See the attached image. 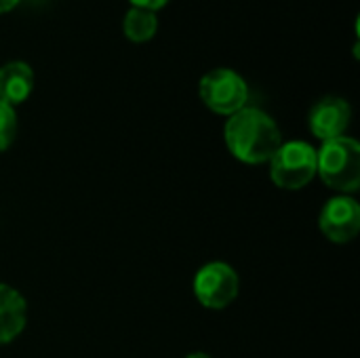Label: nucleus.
I'll return each instance as SVG.
<instances>
[{"label": "nucleus", "mask_w": 360, "mask_h": 358, "mask_svg": "<svg viewBox=\"0 0 360 358\" xmlns=\"http://www.w3.org/2000/svg\"><path fill=\"white\" fill-rule=\"evenodd\" d=\"M224 139L230 154L245 165H262L283 143V133L276 120L259 108H243L228 116Z\"/></svg>", "instance_id": "f257e3e1"}, {"label": "nucleus", "mask_w": 360, "mask_h": 358, "mask_svg": "<svg viewBox=\"0 0 360 358\" xmlns=\"http://www.w3.org/2000/svg\"><path fill=\"white\" fill-rule=\"evenodd\" d=\"M316 175L327 188L352 194L360 188V146L352 137H338L323 141L316 150Z\"/></svg>", "instance_id": "f03ea898"}, {"label": "nucleus", "mask_w": 360, "mask_h": 358, "mask_svg": "<svg viewBox=\"0 0 360 358\" xmlns=\"http://www.w3.org/2000/svg\"><path fill=\"white\" fill-rule=\"evenodd\" d=\"M270 179L281 190H302L316 177V150L306 141H287L268 160Z\"/></svg>", "instance_id": "7ed1b4c3"}, {"label": "nucleus", "mask_w": 360, "mask_h": 358, "mask_svg": "<svg viewBox=\"0 0 360 358\" xmlns=\"http://www.w3.org/2000/svg\"><path fill=\"white\" fill-rule=\"evenodd\" d=\"M198 93L202 103L221 116H232L238 110L247 108L249 101V87L245 78L228 68H217L207 72L200 78Z\"/></svg>", "instance_id": "20e7f679"}, {"label": "nucleus", "mask_w": 360, "mask_h": 358, "mask_svg": "<svg viewBox=\"0 0 360 358\" xmlns=\"http://www.w3.org/2000/svg\"><path fill=\"white\" fill-rule=\"evenodd\" d=\"M238 274L226 262H211L202 266L194 276V295L200 306L209 310L228 308L238 295Z\"/></svg>", "instance_id": "39448f33"}, {"label": "nucleus", "mask_w": 360, "mask_h": 358, "mask_svg": "<svg viewBox=\"0 0 360 358\" xmlns=\"http://www.w3.org/2000/svg\"><path fill=\"white\" fill-rule=\"evenodd\" d=\"M319 228L331 243L344 245L360 232V205L356 198L340 194L325 203L319 215Z\"/></svg>", "instance_id": "423d86ee"}, {"label": "nucleus", "mask_w": 360, "mask_h": 358, "mask_svg": "<svg viewBox=\"0 0 360 358\" xmlns=\"http://www.w3.org/2000/svg\"><path fill=\"white\" fill-rule=\"evenodd\" d=\"M352 120V108L346 99L329 95L314 103L308 116L310 131L321 141H331L346 135V129Z\"/></svg>", "instance_id": "0eeeda50"}, {"label": "nucleus", "mask_w": 360, "mask_h": 358, "mask_svg": "<svg viewBox=\"0 0 360 358\" xmlns=\"http://www.w3.org/2000/svg\"><path fill=\"white\" fill-rule=\"evenodd\" d=\"M27 323L25 298L11 285L0 283V346L11 344Z\"/></svg>", "instance_id": "6e6552de"}, {"label": "nucleus", "mask_w": 360, "mask_h": 358, "mask_svg": "<svg viewBox=\"0 0 360 358\" xmlns=\"http://www.w3.org/2000/svg\"><path fill=\"white\" fill-rule=\"evenodd\" d=\"M34 89V72L25 61H8L0 68V101L23 103Z\"/></svg>", "instance_id": "1a4fd4ad"}, {"label": "nucleus", "mask_w": 360, "mask_h": 358, "mask_svg": "<svg viewBox=\"0 0 360 358\" xmlns=\"http://www.w3.org/2000/svg\"><path fill=\"white\" fill-rule=\"evenodd\" d=\"M122 30H124V36L129 40H133V42H146V40H150L156 34V30H158V17H156L154 11L133 6L124 15Z\"/></svg>", "instance_id": "9d476101"}, {"label": "nucleus", "mask_w": 360, "mask_h": 358, "mask_svg": "<svg viewBox=\"0 0 360 358\" xmlns=\"http://www.w3.org/2000/svg\"><path fill=\"white\" fill-rule=\"evenodd\" d=\"M17 135V114L15 108L0 101V152L8 150Z\"/></svg>", "instance_id": "9b49d317"}, {"label": "nucleus", "mask_w": 360, "mask_h": 358, "mask_svg": "<svg viewBox=\"0 0 360 358\" xmlns=\"http://www.w3.org/2000/svg\"><path fill=\"white\" fill-rule=\"evenodd\" d=\"M133 6H139V8H148V11H158L162 8L169 0H131Z\"/></svg>", "instance_id": "f8f14e48"}, {"label": "nucleus", "mask_w": 360, "mask_h": 358, "mask_svg": "<svg viewBox=\"0 0 360 358\" xmlns=\"http://www.w3.org/2000/svg\"><path fill=\"white\" fill-rule=\"evenodd\" d=\"M19 4V0H0V15L2 13H8L11 8H15Z\"/></svg>", "instance_id": "ddd939ff"}, {"label": "nucleus", "mask_w": 360, "mask_h": 358, "mask_svg": "<svg viewBox=\"0 0 360 358\" xmlns=\"http://www.w3.org/2000/svg\"><path fill=\"white\" fill-rule=\"evenodd\" d=\"M186 358H213V357H209V354H205V352H194V354H188Z\"/></svg>", "instance_id": "4468645a"}]
</instances>
